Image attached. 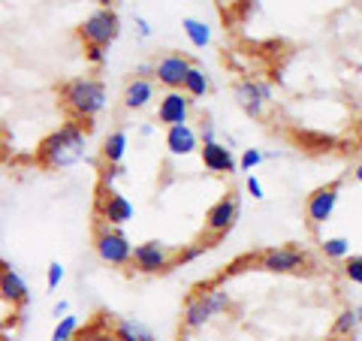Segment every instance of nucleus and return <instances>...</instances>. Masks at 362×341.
<instances>
[{"label": "nucleus", "instance_id": "nucleus-1", "mask_svg": "<svg viewBox=\"0 0 362 341\" xmlns=\"http://www.w3.org/2000/svg\"><path fill=\"white\" fill-rule=\"evenodd\" d=\"M85 142L88 136L78 124H64V127L52 130L45 139L40 142L37 149V163L45 169H64V166H73L85 157Z\"/></svg>", "mask_w": 362, "mask_h": 341}, {"label": "nucleus", "instance_id": "nucleus-2", "mask_svg": "<svg viewBox=\"0 0 362 341\" xmlns=\"http://www.w3.org/2000/svg\"><path fill=\"white\" fill-rule=\"evenodd\" d=\"M61 100L76 118H94L106 109L109 94H106V85L100 82V79L78 76V79H70L66 85H61Z\"/></svg>", "mask_w": 362, "mask_h": 341}, {"label": "nucleus", "instance_id": "nucleus-3", "mask_svg": "<svg viewBox=\"0 0 362 341\" xmlns=\"http://www.w3.org/2000/svg\"><path fill=\"white\" fill-rule=\"evenodd\" d=\"M94 248H97L100 260L109 263V266H127V263H133V245H130V238L118 230V226L97 224Z\"/></svg>", "mask_w": 362, "mask_h": 341}, {"label": "nucleus", "instance_id": "nucleus-4", "mask_svg": "<svg viewBox=\"0 0 362 341\" xmlns=\"http://www.w3.org/2000/svg\"><path fill=\"white\" fill-rule=\"evenodd\" d=\"M121 33V18L115 9H94L82 25H78V37L85 40V45H103V49H109L112 42L118 40Z\"/></svg>", "mask_w": 362, "mask_h": 341}, {"label": "nucleus", "instance_id": "nucleus-5", "mask_svg": "<svg viewBox=\"0 0 362 341\" xmlns=\"http://www.w3.org/2000/svg\"><path fill=\"white\" fill-rule=\"evenodd\" d=\"M226 305H230V293L214 287V290H202L197 296H190L185 305V326L187 329H199L206 326L214 314H221Z\"/></svg>", "mask_w": 362, "mask_h": 341}, {"label": "nucleus", "instance_id": "nucleus-6", "mask_svg": "<svg viewBox=\"0 0 362 341\" xmlns=\"http://www.w3.org/2000/svg\"><path fill=\"white\" fill-rule=\"evenodd\" d=\"M190 70H194V61L190 58H185L178 52H166L154 61V82L163 85L166 91H181Z\"/></svg>", "mask_w": 362, "mask_h": 341}, {"label": "nucleus", "instance_id": "nucleus-7", "mask_svg": "<svg viewBox=\"0 0 362 341\" xmlns=\"http://www.w3.org/2000/svg\"><path fill=\"white\" fill-rule=\"evenodd\" d=\"M97 214L100 221L109 224V226H121L133 221V202L124 197L118 190H100V200H97Z\"/></svg>", "mask_w": 362, "mask_h": 341}, {"label": "nucleus", "instance_id": "nucleus-8", "mask_svg": "<svg viewBox=\"0 0 362 341\" xmlns=\"http://www.w3.org/2000/svg\"><path fill=\"white\" fill-rule=\"evenodd\" d=\"M133 266L142 275H154V272H166L173 266V254L160 242H142L133 248Z\"/></svg>", "mask_w": 362, "mask_h": 341}, {"label": "nucleus", "instance_id": "nucleus-9", "mask_svg": "<svg viewBox=\"0 0 362 341\" xmlns=\"http://www.w3.org/2000/svg\"><path fill=\"white\" fill-rule=\"evenodd\" d=\"M338 193H341V185L338 181H332V185H326V187H317L308 202H305V214H308V224L311 226H320L332 218V212L338 206Z\"/></svg>", "mask_w": 362, "mask_h": 341}, {"label": "nucleus", "instance_id": "nucleus-10", "mask_svg": "<svg viewBox=\"0 0 362 341\" xmlns=\"http://www.w3.org/2000/svg\"><path fill=\"white\" fill-rule=\"evenodd\" d=\"M257 263L266 272H281V275H287V272H302V266H308V254L299 251V248H272V251L259 254Z\"/></svg>", "mask_w": 362, "mask_h": 341}, {"label": "nucleus", "instance_id": "nucleus-11", "mask_svg": "<svg viewBox=\"0 0 362 341\" xmlns=\"http://www.w3.org/2000/svg\"><path fill=\"white\" fill-rule=\"evenodd\" d=\"M190 115V97L185 91H166L157 103V121L166 124V127H175V124H187Z\"/></svg>", "mask_w": 362, "mask_h": 341}, {"label": "nucleus", "instance_id": "nucleus-12", "mask_svg": "<svg viewBox=\"0 0 362 341\" xmlns=\"http://www.w3.org/2000/svg\"><path fill=\"white\" fill-rule=\"evenodd\" d=\"M235 221H239V200H235L233 193H226L223 200H218L209 209V214H206V226H209L214 236L230 233L233 226H235Z\"/></svg>", "mask_w": 362, "mask_h": 341}, {"label": "nucleus", "instance_id": "nucleus-13", "mask_svg": "<svg viewBox=\"0 0 362 341\" xmlns=\"http://www.w3.org/2000/svg\"><path fill=\"white\" fill-rule=\"evenodd\" d=\"M235 100H239V106L247 115H263L266 103L272 100V88L257 82V79H245V82L235 85Z\"/></svg>", "mask_w": 362, "mask_h": 341}, {"label": "nucleus", "instance_id": "nucleus-14", "mask_svg": "<svg viewBox=\"0 0 362 341\" xmlns=\"http://www.w3.org/2000/svg\"><path fill=\"white\" fill-rule=\"evenodd\" d=\"M166 149L173 157H187L199 149V136L190 124H175V127H166Z\"/></svg>", "mask_w": 362, "mask_h": 341}, {"label": "nucleus", "instance_id": "nucleus-15", "mask_svg": "<svg viewBox=\"0 0 362 341\" xmlns=\"http://www.w3.org/2000/svg\"><path fill=\"white\" fill-rule=\"evenodd\" d=\"M199 157H202V166L214 175H223V173H233L235 161H233V151L221 142H206L199 145Z\"/></svg>", "mask_w": 362, "mask_h": 341}, {"label": "nucleus", "instance_id": "nucleus-16", "mask_svg": "<svg viewBox=\"0 0 362 341\" xmlns=\"http://www.w3.org/2000/svg\"><path fill=\"white\" fill-rule=\"evenodd\" d=\"M124 109L130 112H139L145 109L154 100V79H142V76H133L127 85H124Z\"/></svg>", "mask_w": 362, "mask_h": 341}, {"label": "nucleus", "instance_id": "nucleus-17", "mask_svg": "<svg viewBox=\"0 0 362 341\" xmlns=\"http://www.w3.org/2000/svg\"><path fill=\"white\" fill-rule=\"evenodd\" d=\"M0 296H4L6 302H13V305H25L28 302L25 278H21L9 263H4V260H0Z\"/></svg>", "mask_w": 362, "mask_h": 341}, {"label": "nucleus", "instance_id": "nucleus-18", "mask_svg": "<svg viewBox=\"0 0 362 341\" xmlns=\"http://www.w3.org/2000/svg\"><path fill=\"white\" fill-rule=\"evenodd\" d=\"M112 335L118 341H154V333L145 323L133 320V317H121L115 320V329H112Z\"/></svg>", "mask_w": 362, "mask_h": 341}, {"label": "nucleus", "instance_id": "nucleus-19", "mask_svg": "<svg viewBox=\"0 0 362 341\" xmlns=\"http://www.w3.org/2000/svg\"><path fill=\"white\" fill-rule=\"evenodd\" d=\"M103 163L106 166H121L124 154H127V133L124 130H112L106 139H103Z\"/></svg>", "mask_w": 362, "mask_h": 341}, {"label": "nucleus", "instance_id": "nucleus-20", "mask_svg": "<svg viewBox=\"0 0 362 341\" xmlns=\"http://www.w3.org/2000/svg\"><path fill=\"white\" fill-rule=\"evenodd\" d=\"M181 28H185L187 40L194 42L197 49H206V45L211 42V28L206 25V21H199V18H185V21H181Z\"/></svg>", "mask_w": 362, "mask_h": 341}, {"label": "nucleus", "instance_id": "nucleus-21", "mask_svg": "<svg viewBox=\"0 0 362 341\" xmlns=\"http://www.w3.org/2000/svg\"><path fill=\"white\" fill-rule=\"evenodd\" d=\"M181 91H185L187 97H206V94H209V76H206V70L194 64V70L187 73V79H185V85H181Z\"/></svg>", "mask_w": 362, "mask_h": 341}, {"label": "nucleus", "instance_id": "nucleus-22", "mask_svg": "<svg viewBox=\"0 0 362 341\" xmlns=\"http://www.w3.org/2000/svg\"><path fill=\"white\" fill-rule=\"evenodd\" d=\"M320 251L329 257V260H347L350 257V242L344 236H332V238H323Z\"/></svg>", "mask_w": 362, "mask_h": 341}, {"label": "nucleus", "instance_id": "nucleus-23", "mask_svg": "<svg viewBox=\"0 0 362 341\" xmlns=\"http://www.w3.org/2000/svg\"><path fill=\"white\" fill-rule=\"evenodd\" d=\"M76 338H78V317H73V314L61 317L52 333V341H76Z\"/></svg>", "mask_w": 362, "mask_h": 341}, {"label": "nucleus", "instance_id": "nucleus-24", "mask_svg": "<svg viewBox=\"0 0 362 341\" xmlns=\"http://www.w3.org/2000/svg\"><path fill=\"white\" fill-rule=\"evenodd\" d=\"M356 323H359L356 311H350V308H347V311L338 314V320H335V326H332V329H335V335H347V333H350V329H354Z\"/></svg>", "mask_w": 362, "mask_h": 341}, {"label": "nucleus", "instance_id": "nucleus-25", "mask_svg": "<svg viewBox=\"0 0 362 341\" xmlns=\"http://www.w3.org/2000/svg\"><path fill=\"white\" fill-rule=\"evenodd\" d=\"M344 275L362 287V257H347L344 260Z\"/></svg>", "mask_w": 362, "mask_h": 341}, {"label": "nucleus", "instance_id": "nucleus-26", "mask_svg": "<svg viewBox=\"0 0 362 341\" xmlns=\"http://www.w3.org/2000/svg\"><path fill=\"white\" fill-rule=\"evenodd\" d=\"M106 49L103 45H85V61L90 64V67H103L106 64Z\"/></svg>", "mask_w": 362, "mask_h": 341}, {"label": "nucleus", "instance_id": "nucleus-27", "mask_svg": "<svg viewBox=\"0 0 362 341\" xmlns=\"http://www.w3.org/2000/svg\"><path fill=\"white\" fill-rule=\"evenodd\" d=\"M61 281H64V266L58 263V260H52L49 272H45V284H49V290H58Z\"/></svg>", "mask_w": 362, "mask_h": 341}, {"label": "nucleus", "instance_id": "nucleus-28", "mask_svg": "<svg viewBox=\"0 0 362 341\" xmlns=\"http://www.w3.org/2000/svg\"><path fill=\"white\" fill-rule=\"evenodd\" d=\"M124 173L121 166H103V173H100V190H115V178Z\"/></svg>", "mask_w": 362, "mask_h": 341}, {"label": "nucleus", "instance_id": "nucleus-29", "mask_svg": "<svg viewBox=\"0 0 362 341\" xmlns=\"http://www.w3.org/2000/svg\"><path fill=\"white\" fill-rule=\"evenodd\" d=\"M199 254H206V245H190V248H185V251H178L175 266H185V263H190V260H197Z\"/></svg>", "mask_w": 362, "mask_h": 341}, {"label": "nucleus", "instance_id": "nucleus-30", "mask_svg": "<svg viewBox=\"0 0 362 341\" xmlns=\"http://www.w3.org/2000/svg\"><path fill=\"white\" fill-rule=\"evenodd\" d=\"M259 163H263V151L247 149V151L242 154V169H245V173H251V169H257Z\"/></svg>", "mask_w": 362, "mask_h": 341}, {"label": "nucleus", "instance_id": "nucleus-31", "mask_svg": "<svg viewBox=\"0 0 362 341\" xmlns=\"http://www.w3.org/2000/svg\"><path fill=\"white\" fill-rule=\"evenodd\" d=\"M76 341H118L115 335H109V333H100V326H90L85 335H78Z\"/></svg>", "mask_w": 362, "mask_h": 341}, {"label": "nucleus", "instance_id": "nucleus-32", "mask_svg": "<svg viewBox=\"0 0 362 341\" xmlns=\"http://www.w3.org/2000/svg\"><path fill=\"white\" fill-rule=\"evenodd\" d=\"M245 185H247V193H251L254 200H266L263 185H259V178H257V175H247V181H245Z\"/></svg>", "mask_w": 362, "mask_h": 341}, {"label": "nucleus", "instance_id": "nucleus-33", "mask_svg": "<svg viewBox=\"0 0 362 341\" xmlns=\"http://www.w3.org/2000/svg\"><path fill=\"white\" fill-rule=\"evenodd\" d=\"M136 30H139V37H142V40H148V37H151V25H148V21H145L142 16H136Z\"/></svg>", "mask_w": 362, "mask_h": 341}, {"label": "nucleus", "instance_id": "nucleus-34", "mask_svg": "<svg viewBox=\"0 0 362 341\" xmlns=\"http://www.w3.org/2000/svg\"><path fill=\"white\" fill-rule=\"evenodd\" d=\"M199 139H202V145H206V142H218V139H214V127H211L209 121H202V133H199Z\"/></svg>", "mask_w": 362, "mask_h": 341}, {"label": "nucleus", "instance_id": "nucleus-35", "mask_svg": "<svg viewBox=\"0 0 362 341\" xmlns=\"http://www.w3.org/2000/svg\"><path fill=\"white\" fill-rule=\"evenodd\" d=\"M66 308H70V305H66V302L61 299L58 305H54V311H52V314H54V317H58V320H61V317H66Z\"/></svg>", "mask_w": 362, "mask_h": 341}, {"label": "nucleus", "instance_id": "nucleus-36", "mask_svg": "<svg viewBox=\"0 0 362 341\" xmlns=\"http://www.w3.org/2000/svg\"><path fill=\"white\" fill-rule=\"evenodd\" d=\"M90 4H100L103 9H112V4H115V0H90Z\"/></svg>", "mask_w": 362, "mask_h": 341}, {"label": "nucleus", "instance_id": "nucleus-37", "mask_svg": "<svg viewBox=\"0 0 362 341\" xmlns=\"http://www.w3.org/2000/svg\"><path fill=\"white\" fill-rule=\"evenodd\" d=\"M139 133H142V136H151V133H154V127H151V124H142Z\"/></svg>", "mask_w": 362, "mask_h": 341}, {"label": "nucleus", "instance_id": "nucleus-38", "mask_svg": "<svg viewBox=\"0 0 362 341\" xmlns=\"http://www.w3.org/2000/svg\"><path fill=\"white\" fill-rule=\"evenodd\" d=\"M354 178H356V181H359V185H362V163H359V166H356V169H354Z\"/></svg>", "mask_w": 362, "mask_h": 341}, {"label": "nucleus", "instance_id": "nucleus-39", "mask_svg": "<svg viewBox=\"0 0 362 341\" xmlns=\"http://www.w3.org/2000/svg\"><path fill=\"white\" fill-rule=\"evenodd\" d=\"M356 317H359V323H362V305H359V308H356Z\"/></svg>", "mask_w": 362, "mask_h": 341}]
</instances>
